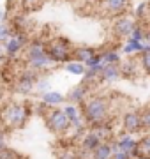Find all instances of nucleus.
<instances>
[{"instance_id": "1", "label": "nucleus", "mask_w": 150, "mask_h": 159, "mask_svg": "<svg viewBox=\"0 0 150 159\" xmlns=\"http://www.w3.org/2000/svg\"><path fill=\"white\" fill-rule=\"evenodd\" d=\"M34 115L30 101H4L0 104V124L6 131L23 129Z\"/></svg>"}, {"instance_id": "2", "label": "nucleus", "mask_w": 150, "mask_h": 159, "mask_svg": "<svg viewBox=\"0 0 150 159\" xmlns=\"http://www.w3.org/2000/svg\"><path fill=\"white\" fill-rule=\"evenodd\" d=\"M81 113L88 127H94L97 124L111 120L113 106H111V97L108 94H94L85 99L81 104Z\"/></svg>"}, {"instance_id": "3", "label": "nucleus", "mask_w": 150, "mask_h": 159, "mask_svg": "<svg viewBox=\"0 0 150 159\" xmlns=\"http://www.w3.org/2000/svg\"><path fill=\"white\" fill-rule=\"evenodd\" d=\"M25 64L27 67L37 71L39 74L50 71L53 66L51 58L48 55V43L42 39H32L25 48Z\"/></svg>"}, {"instance_id": "4", "label": "nucleus", "mask_w": 150, "mask_h": 159, "mask_svg": "<svg viewBox=\"0 0 150 159\" xmlns=\"http://www.w3.org/2000/svg\"><path fill=\"white\" fill-rule=\"evenodd\" d=\"M48 55L53 64H65L74 58V46L65 37H55L48 43Z\"/></svg>"}, {"instance_id": "5", "label": "nucleus", "mask_w": 150, "mask_h": 159, "mask_svg": "<svg viewBox=\"0 0 150 159\" xmlns=\"http://www.w3.org/2000/svg\"><path fill=\"white\" fill-rule=\"evenodd\" d=\"M42 120H44L48 129L51 131L53 134H57V136H65L71 131V122L67 119V115L64 113L62 106L60 108H51L44 115Z\"/></svg>"}, {"instance_id": "6", "label": "nucleus", "mask_w": 150, "mask_h": 159, "mask_svg": "<svg viewBox=\"0 0 150 159\" xmlns=\"http://www.w3.org/2000/svg\"><path fill=\"white\" fill-rule=\"evenodd\" d=\"M39 76L41 74L37 71H34L30 67H25L21 73L18 74V78L14 80L12 90L16 92L18 96H30L35 90V81L39 80Z\"/></svg>"}, {"instance_id": "7", "label": "nucleus", "mask_w": 150, "mask_h": 159, "mask_svg": "<svg viewBox=\"0 0 150 159\" xmlns=\"http://www.w3.org/2000/svg\"><path fill=\"white\" fill-rule=\"evenodd\" d=\"M2 44H4L7 58H9V60H14V58H18L25 51V48L29 44V35H27V32H23V30H14L11 37L7 41H4Z\"/></svg>"}, {"instance_id": "8", "label": "nucleus", "mask_w": 150, "mask_h": 159, "mask_svg": "<svg viewBox=\"0 0 150 159\" xmlns=\"http://www.w3.org/2000/svg\"><path fill=\"white\" fill-rule=\"evenodd\" d=\"M138 20L134 16H129V14H120V16H117L113 20V25H111V30H113V35H115L117 39H127L131 32L136 29V25H138Z\"/></svg>"}, {"instance_id": "9", "label": "nucleus", "mask_w": 150, "mask_h": 159, "mask_svg": "<svg viewBox=\"0 0 150 159\" xmlns=\"http://www.w3.org/2000/svg\"><path fill=\"white\" fill-rule=\"evenodd\" d=\"M122 131L131 133V134H139L143 133V122H141V111L138 108H127L122 113Z\"/></svg>"}, {"instance_id": "10", "label": "nucleus", "mask_w": 150, "mask_h": 159, "mask_svg": "<svg viewBox=\"0 0 150 159\" xmlns=\"http://www.w3.org/2000/svg\"><path fill=\"white\" fill-rule=\"evenodd\" d=\"M99 7L104 16L117 18L120 14H126L131 9V0H101Z\"/></svg>"}, {"instance_id": "11", "label": "nucleus", "mask_w": 150, "mask_h": 159, "mask_svg": "<svg viewBox=\"0 0 150 159\" xmlns=\"http://www.w3.org/2000/svg\"><path fill=\"white\" fill-rule=\"evenodd\" d=\"M111 145H113V152H115V150H124V152L133 154L136 145H138V140L134 138V134L122 131V133L115 134V138L111 140Z\"/></svg>"}, {"instance_id": "12", "label": "nucleus", "mask_w": 150, "mask_h": 159, "mask_svg": "<svg viewBox=\"0 0 150 159\" xmlns=\"http://www.w3.org/2000/svg\"><path fill=\"white\" fill-rule=\"evenodd\" d=\"M118 67H120V76L126 80H136L139 74L143 73L141 71V66H139V60L136 57L122 58V62Z\"/></svg>"}, {"instance_id": "13", "label": "nucleus", "mask_w": 150, "mask_h": 159, "mask_svg": "<svg viewBox=\"0 0 150 159\" xmlns=\"http://www.w3.org/2000/svg\"><path fill=\"white\" fill-rule=\"evenodd\" d=\"M88 94H90V85H87V83L81 81V83L73 87V89L65 94V102H73V104L81 106V104L85 102V99L88 97Z\"/></svg>"}, {"instance_id": "14", "label": "nucleus", "mask_w": 150, "mask_h": 159, "mask_svg": "<svg viewBox=\"0 0 150 159\" xmlns=\"http://www.w3.org/2000/svg\"><path fill=\"white\" fill-rule=\"evenodd\" d=\"M103 142L101 138L94 133L92 129H87L83 134H81V140H80V150H83V152H88V154H92L95 148H97V145Z\"/></svg>"}, {"instance_id": "15", "label": "nucleus", "mask_w": 150, "mask_h": 159, "mask_svg": "<svg viewBox=\"0 0 150 159\" xmlns=\"http://www.w3.org/2000/svg\"><path fill=\"white\" fill-rule=\"evenodd\" d=\"M145 50H147V48H145L143 41L124 39V44H122V48H120V53L126 55V57H139Z\"/></svg>"}, {"instance_id": "16", "label": "nucleus", "mask_w": 150, "mask_h": 159, "mask_svg": "<svg viewBox=\"0 0 150 159\" xmlns=\"http://www.w3.org/2000/svg\"><path fill=\"white\" fill-rule=\"evenodd\" d=\"M41 101L46 104L48 108H60L65 104V96H64L62 92L58 90H46L44 94H41Z\"/></svg>"}, {"instance_id": "17", "label": "nucleus", "mask_w": 150, "mask_h": 159, "mask_svg": "<svg viewBox=\"0 0 150 159\" xmlns=\"http://www.w3.org/2000/svg\"><path fill=\"white\" fill-rule=\"evenodd\" d=\"M120 67L118 66H111V64H104L101 73H99V81L103 83H115L117 80H120Z\"/></svg>"}, {"instance_id": "18", "label": "nucleus", "mask_w": 150, "mask_h": 159, "mask_svg": "<svg viewBox=\"0 0 150 159\" xmlns=\"http://www.w3.org/2000/svg\"><path fill=\"white\" fill-rule=\"evenodd\" d=\"M134 159H150V133H145L138 140V145L133 152Z\"/></svg>"}, {"instance_id": "19", "label": "nucleus", "mask_w": 150, "mask_h": 159, "mask_svg": "<svg viewBox=\"0 0 150 159\" xmlns=\"http://www.w3.org/2000/svg\"><path fill=\"white\" fill-rule=\"evenodd\" d=\"M88 129H92L103 142H111V140L115 138V129H113L111 120L103 122V124H97V125H94V127H88Z\"/></svg>"}, {"instance_id": "20", "label": "nucleus", "mask_w": 150, "mask_h": 159, "mask_svg": "<svg viewBox=\"0 0 150 159\" xmlns=\"http://www.w3.org/2000/svg\"><path fill=\"white\" fill-rule=\"evenodd\" d=\"M111 156H113L111 142H101L97 148L92 152V159H111Z\"/></svg>"}, {"instance_id": "21", "label": "nucleus", "mask_w": 150, "mask_h": 159, "mask_svg": "<svg viewBox=\"0 0 150 159\" xmlns=\"http://www.w3.org/2000/svg\"><path fill=\"white\" fill-rule=\"evenodd\" d=\"M64 69H65V73H69V74H73V76L81 78V76L85 74V71H87V66H85L83 62H80V60L73 58V60H69V62L64 64Z\"/></svg>"}, {"instance_id": "22", "label": "nucleus", "mask_w": 150, "mask_h": 159, "mask_svg": "<svg viewBox=\"0 0 150 159\" xmlns=\"http://www.w3.org/2000/svg\"><path fill=\"white\" fill-rule=\"evenodd\" d=\"M95 53H97V50L92 48V46H78V48H74V58L83 64H87Z\"/></svg>"}, {"instance_id": "23", "label": "nucleus", "mask_w": 150, "mask_h": 159, "mask_svg": "<svg viewBox=\"0 0 150 159\" xmlns=\"http://www.w3.org/2000/svg\"><path fill=\"white\" fill-rule=\"evenodd\" d=\"M101 55H103V62L104 64L120 66V62H122V53L118 50H113V48H108V50L101 51Z\"/></svg>"}, {"instance_id": "24", "label": "nucleus", "mask_w": 150, "mask_h": 159, "mask_svg": "<svg viewBox=\"0 0 150 159\" xmlns=\"http://www.w3.org/2000/svg\"><path fill=\"white\" fill-rule=\"evenodd\" d=\"M148 11H150V2H141V4H138V6H136L133 16L136 18L138 21H143V20H147V18H148Z\"/></svg>"}, {"instance_id": "25", "label": "nucleus", "mask_w": 150, "mask_h": 159, "mask_svg": "<svg viewBox=\"0 0 150 159\" xmlns=\"http://www.w3.org/2000/svg\"><path fill=\"white\" fill-rule=\"evenodd\" d=\"M42 2H44V0H20V7H21V11H25V12H32V11H35V9H39Z\"/></svg>"}, {"instance_id": "26", "label": "nucleus", "mask_w": 150, "mask_h": 159, "mask_svg": "<svg viewBox=\"0 0 150 159\" xmlns=\"http://www.w3.org/2000/svg\"><path fill=\"white\" fill-rule=\"evenodd\" d=\"M138 60H139V66H141V71L150 76V48L148 50H145L143 53L139 55Z\"/></svg>"}, {"instance_id": "27", "label": "nucleus", "mask_w": 150, "mask_h": 159, "mask_svg": "<svg viewBox=\"0 0 150 159\" xmlns=\"http://www.w3.org/2000/svg\"><path fill=\"white\" fill-rule=\"evenodd\" d=\"M141 111V122H143V133H150V104L143 106Z\"/></svg>"}, {"instance_id": "28", "label": "nucleus", "mask_w": 150, "mask_h": 159, "mask_svg": "<svg viewBox=\"0 0 150 159\" xmlns=\"http://www.w3.org/2000/svg\"><path fill=\"white\" fill-rule=\"evenodd\" d=\"M51 89V85H50V80L48 78H42V76H39V80L35 81V90L34 92H37V94H44L46 90H50Z\"/></svg>"}, {"instance_id": "29", "label": "nucleus", "mask_w": 150, "mask_h": 159, "mask_svg": "<svg viewBox=\"0 0 150 159\" xmlns=\"http://www.w3.org/2000/svg\"><path fill=\"white\" fill-rule=\"evenodd\" d=\"M0 159H23V157H21L14 148H11L7 145V147H4L0 150Z\"/></svg>"}, {"instance_id": "30", "label": "nucleus", "mask_w": 150, "mask_h": 159, "mask_svg": "<svg viewBox=\"0 0 150 159\" xmlns=\"http://www.w3.org/2000/svg\"><path fill=\"white\" fill-rule=\"evenodd\" d=\"M12 25H9V23H0V43H4V41H7L9 37L12 35Z\"/></svg>"}, {"instance_id": "31", "label": "nucleus", "mask_w": 150, "mask_h": 159, "mask_svg": "<svg viewBox=\"0 0 150 159\" xmlns=\"http://www.w3.org/2000/svg\"><path fill=\"white\" fill-rule=\"evenodd\" d=\"M127 39H133V41H143L145 39V29L141 27V25H136V29L131 32V35L127 37Z\"/></svg>"}, {"instance_id": "32", "label": "nucleus", "mask_w": 150, "mask_h": 159, "mask_svg": "<svg viewBox=\"0 0 150 159\" xmlns=\"http://www.w3.org/2000/svg\"><path fill=\"white\" fill-rule=\"evenodd\" d=\"M57 159H80V156H78V150L64 148V150H60V152H58Z\"/></svg>"}, {"instance_id": "33", "label": "nucleus", "mask_w": 150, "mask_h": 159, "mask_svg": "<svg viewBox=\"0 0 150 159\" xmlns=\"http://www.w3.org/2000/svg\"><path fill=\"white\" fill-rule=\"evenodd\" d=\"M32 106H34V113H35V115H39L41 119H44V115H46L50 110H51V108H48L46 104L41 101V99H39V102H37V104H32Z\"/></svg>"}, {"instance_id": "34", "label": "nucleus", "mask_w": 150, "mask_h": 159, "mask_svg": "<svg viewBox=\"0 0 150 159\" xmlns=\"http://www.w3.org/2000/svg\"><path fill=\"white\" fill-rule=\"evenodd\" d=\"M111 159H134V156L131 152H124V150H115Z\"/></svg>"}, {"instance_id": "35", "label": "nucleus", "mask_w": 150, "mask_h": 159, "mask_svg": "<svg viewBox=\"0 0 150 159\" xmlns=\"http://www.w3.org/2000/svg\"><path fill=\"white\" fill-rule=\"evenodd\" d=\"M7 147V131L4 127H0V150Z\"/></svg>"}, {"instance_id": "36", "label": "nucleus", "mask_w": 150, "mask_h": 159, "mask_svg": "<svg viewBox=\"0 0 150 159\" xmlns=\"http://www.w3.org/2000/svg\"><path fill=\"white\" fill-rule=\"evenodd\" d=\"M9 62V58H7V55H6V50H4V44L0 43V67H4L6 64Z\"/></svg>"}, {"instance_id": "37", "label": "nucleus", "mask_w": 150, "mask_h": 159, "mask_svg": "<svg viewBox=\"0 0 150 159\" xmlns=\"http://www.w3.org/2000/svg\"><path fill=\"white\" fill-rule=\"evenodd\" d=\"M7 20H9V11L0 9V23H7Z\"/></svg>"}, {"instance_id": "38", "label": "nucleus", "mask_w": 150, "mask_h": 159, "mask_svg": "<svg viewBox=\"0 0 150 159\" xmlns=\"http://www.w3.org/2000/svg\"><path fill=\"white\" fill-rule=\"evenodd\" d=\"M143 43H145V48L148 50V48H150V29L145 30V39H143Z\"/></svg>"}, {"instance_id": "39", "label": "nucleus", "mask_w": 150, "mask_h": 159, "mask_svg": "<svg viewBox=\"0 0 150 159\" xmlns=\"http://www.w3.org/2000/svg\"><path fill=\"white\" fill-rule=\"evenodd\" d=\"M76 2H80L81 6H92V4H99L101 0H76Z\"/></svg>"}, {"instance_id": "40", "label": "nucleus", "mask_w": 150, "mask_h": 159, "mask_svg": "<svg viewBox=\"0 0 150 159\" xmlns=\"http://www.w3.org/2000/svg\"><path fill=\"white\" fill-rule=\"evenodd\" d=\"M14 4H20V0H7V11H9Z\"/></svg>"}, {"instance_id": "41", "label": "nucleus", "mask_w": 150, "mask_h": 159, "mask_svg": "<svg viewBox=\"0 0 150 159\" xmlns=\"http://www.w3.org/2000/svg\"><path fill=\"white\" fill-rule=\"evenodd\" d=\"M4 102V87L0 85V104Z\"/></svg>"}]
</instances>
